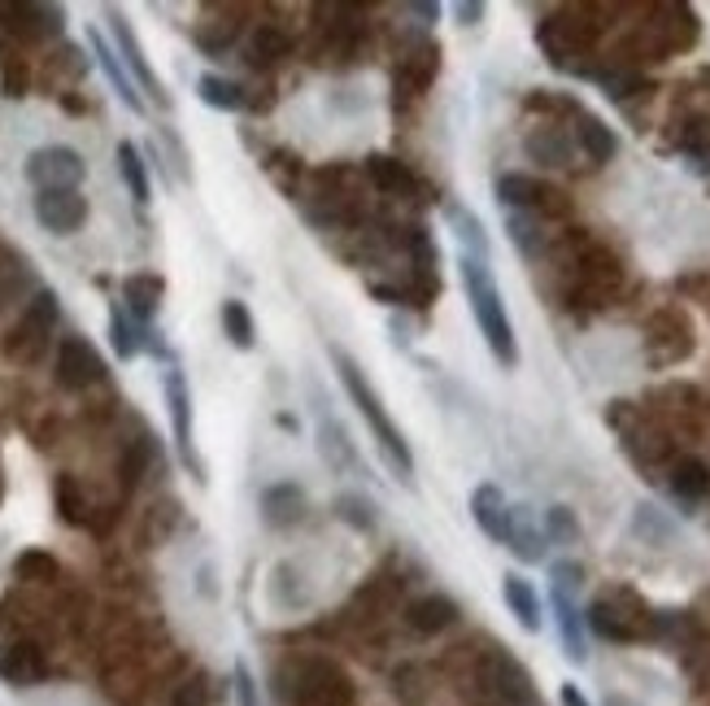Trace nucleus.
<instances>
[{
    "instance_id": "obj_1",
    "label": "nucleus",
    "mask_w": 710,
    "mask_h": 706,
    "mask_svg": "<svg viewBox=\"0 0 710 706\" xmlns=\"http://www.w3.org/2000/svg\"><path fill=\"white\" fill-rule=\"evenodd\" d=\"M328 353H332V366H336V375H341V384H345L350 401L357 406V415L366 419V428H370V437H375V445H379L384 463L392 467V475H397L401 484H414V450H410L406 432L392 423V415L384 410V401H379V393L370 388L366 371H362L345 350H336V345H332Z\"/></svg>"
},
{
    "instance_id": "obj_2",
    "label": "nucleus",
    "mask_w": 710,
    "mask_h": 706,
    "mask_svg": "<svg viewBox=\"0 0 710 706\" xmlns=\"http://www.w3.org/2000/svg\"><path fill=\"white\" fill-rule=\"evenodd\" d=\"M458 279H463V293H467V306H472L475 323H479V337L488 353L497 357V366L514 371L519 366V341H514V328H510V315H506V301H501V288L492 279V266L458 253Z\"/></svg>"
},
{
    "instance_id": "obj_3",
    "label": "nucleus",
    "mask_w": 710,
    "mask_h": 706,
    "mask_svg": "<svg viewBox=\"0 0 710 706\" xmlns=\"http://www.w3.org/2000/svg\"><path fill=\"white\" fill-rule=\"evenodd\" d=\"M57 319H62L57 293H53V288L31 293V301L22 306V319H18V323L9 328V337H4V353H9L13 362H22V366L40 362L44 350H48V341H53V332H57Z\"/></svg>"
},
{
    "instance_id": "obj_4",
    "label": "nucleus",
    "mask_w": 710,
    "mask_h": 706,
    "mask_svg": "<svg viewBox=\"0 0 710 706\" xmlns=\"http://www.w3.org/2000/svg\"><path fill=\"white\" fill-rule=\"evenodd\" d=\"M589 628L601 637V641H641L650 637V610L632 597V593H606L597 597L589 610H585Z\"/></svg>"
},
{
    "instance_id": "obj_5",
    "label": "nucleus",
    "mask_w": 710,
    "mask_h": 706,
    "mask_svg": "<svg viewBox=\"0 0 710 706\" xmlns=\"http://www.w3.org/2000/svg\"><path fill=\"white\" fill-rule=\"evenodd\" d=\"M26 179L35 192H62V188H79L88 175V162L79 148L70 144H40L26 153Z\"/></svg>"
},
{
    "instance_id": "obj_6",
    "label": "nucleus",
    "mask_w": 710,
    "mask_h": 706,
    "mask_svg": "<svg viewBox=\"0 0 710 706\" xmlns=\"http://www.w3.org/2000/svg\"><path fill=\"white\" fill-rule=\"evenodd\" d=\"M292 706H350L354 703V685L336 663L310 659L297 668V690L288 694Z\"/></svg>"
},
{
    "instance_id": "obj_7",
    "label": "nucleus",
    "mask_w": 710,
    "mask_h": 706,
    "mask_svg": "<svg viewBox=\"0 0 710 706\" xmlns=\"http://www.w3.org/2000/svg\"><path fill=\"white\" fill-rule=\"evenodd\" d=\"M53 379L66 393H88L92 384L106 379V357L92 350V341H84V337H62L57 357H53Z\"/></svg>"
},
{
    "instance_id": "obj_8",
    "label": "nucleus",
    "mask_w": 710,
    "mask_h": 706,
    "mask_svg": "<svg viewBox=\"0 0 710 706\" xmlns=\"http://www.w3.org/2000/svg\"><path fill=\"white\" fill-rule=\"evenodd\" d=\"M162 393H166V406H170V428H175V445H179L184 467L192 471L197 479H206V467H201L197 445H192V393H188V379H184L179 366L162 371Z\"/></svg>"
},
{
    "instance_id": "obj_9",
    "label": "nucleus",
    "mask_w": 710,
    "mask_h": 706,
    "mask_svg": "<svg viewBox=\"0 0 710 706\" xmlns=\"http://www.w3.org/2000/svg\"><path fill=\"white\" fill-rule=\"evenodd\" d=\"M0 18L13 31V40H22V44H44V40H57L66 31L62 4H4Z\"/></svg>"
},
{
    "instance_id": "obj_10",
    "label": "nucleus",
    "mask_w": 710,
    "mask_h": 706,
    "mask_svg": "<svg viewBox=\"0 0 710 706\" xmlns=\"http://www.w3.org/2000/svg\"><path fill=\"white\" fill-rule=\"evenodd\" d=\"M110 18V44L119 48V57H122V66L131 70V79L157 101V106H170V97H166V88L157 84V75H153V66H148V57H144V48H140V40H135V31H131V22L122 18L119 9H110L106 13Z\"/></svg>"
},
{
    "instance_id": "obj_11",
    "label": "nucleus",
    "mask_w": 710,
    "mask_h": 706,
    "mask_svg": "<svg viewBox=\"0 0 710 706\" xmlns=\"http://www.w3.org/2000/svg\"><path fill=\"white\" fill-rule=\"evenodd\" d=\"M35 223L53 235H75L88 223V197L79 188L35 192Z\"/></svg>"
},
{
    "instance_id": "obj_12",
    "label": "nucleus",
    "mask_w": 710,
    "mask_h": 706,
    "mask_svg": "<svg viewBox=\"0 0 710 706\" xmlns=\"http://www.w3.org/2000/svg\"><path fill=\"white\" fill-rule=\"evenodd\" d=\"M484 685H488V694H492L501 706H536V685H532L528 668L514 663L510 654H497V659L488 663Z\"/></svg>"
},
{
    "instance_id": "obj_13",
    "label": "nucleus",
    "mask_w": 710,
    "mask_h": 706,
    "mask_svg": "<svg viewBox=\"0 0 710 706\" xmlns=\"http://www.w3.org/2000/svg\"><path fill=\"white\" fill-rule=\"evenodd\" d=\"M506 550L519 559V563H545V550H550V541H545V523L536 519V510L532 506H510V523H506Z\"/></svg>"
},
{
    "instance_id": "obj_14",
    "label": "nucleus",
    "mask_w": 710,
    "mask_h": 706,
    "mask_svg": "<svg viewBox=\"0 0 710 706\" xmlns=\"http://www.w3.org/2000/svg\"><path fill=\"white\" fill-rule=\"evenodd\" d=\"M563 192H554L550 184L532 179V175H501L497 179V201L506 210H528V214H541V210H563L558 201Z\"/></svg>"
},
{
    "instance_id": "obj_15",
    "label": "nucleus",
    "mask_w": 710,
    "mask_h": 706,
    "mask_svg": "<svg viewBox=\"0 0 710 706\" xmlns=\"http://www.w3.org/2000/svg\"><path fill=\"white\" fill-rule=\"evenodd\" d=\"M523 153H528V162H536L541 170H563V166H572L576 135H567L558 122H541V126L528 131Z\"/></svg>"
},
{
    "instance_id": "obj_16",
    "label": "nucleus",
    "mask_w": 710,
    "mask_h": 706,
    "mask_svg": "<svg viewBox=\"0 0 710 706\" xmlns=\"http://www.w3.org/2000/svg\"><path fill=\"white\" fill-rule=\"evenodd\" d=\"M88 44H92V57H97V66L106 70V79H110V88H114V97H119L122 106L131 110V114H144V97H140V84L131 79V70L122 66L119 48L101 35V31H88Z\"/></svg>"
},
{
    "instance_id": "obj_17",
    "label": "nucleus",
    "mask_w": 710,
    "mask_h": 706,
    "mask_svg": "<svg viewBox=\"0 0 710 706\" xmlns=\"http://www.w3.org/2000/svg\"><path fill=\"white\" fill-rule=\"evenodd\" d=\"M554 619H558V637H563V654L572 663H589V619L580 610V597L567 593H550Z\"/></svg>"
},
{
    "instance_id": "obj_18",
    "label": "nucleus",
    "mask_w": 710,
    "mask_h": 706,
    "mask_svg": "<svg viewBox=\"0 0 710 706\" xmlns=\"http://www.w3.org/2000/svg\"><path fill=\"white\" fill-rule=\"evenodd\" d=\"M162 297H166V279L153 275V271H135V275L122 279V306H126V315H131L135 323H144V328L157 319Z\"/></svg>"
},
{
    "instance_id": "obj_19",
    "label": "nucleus",
    "mask_w": 710,
    "mask_h": 706,
    "mask_svg": "<svg viewBox=\"0 0 710 706\" xmlns=\"http://www.w3.org/2000/svg\"><path fill=\"white\" fill-rule=\"evenodd\" d=\"M262 519L266 528H297L306 519V488L292 479H279L270 488H262Z\"/></svg>"
},
{
    "instance_id": "obj_20",
    "label": "nucleus",
    "mask_w": 710,
    "mask_h": 706,
    "mask_svg": "<svg viewBox=\"0 0 710 706\" xmlns=\"http://www.w3.org/2000/svg\"><path fill=\"white\" fill-rule=\"evenodd\" d=\"M44 676H48V659H44V650H40V646H31V641H13V646H4V650H0V681H4V685L26 690V685H40Z\"/></svg>"
},
{
    "instance_id": "obj_21",
    "label": "nucleus",
    "mask_w": 710,
    "mask_h": 706,
    "mask_svg": "<svg viewBox=\"0 0 710 706\" xmlns=\"http://www.w3.org/2000/svg\"><path fill=\"white\" fill-rule=\"evenodd\" d=\"M266 597H270V606L275 610H284V615H297V610H306L310 606V585H306V572L297 567V563H275L270 567V581H266Z\"/></svg>"
},
{
    "instance_id": "obj_22",
    "label": "nucleus",
    "mask_w": 710,
    "mask_h": 706,
    "mask_svg": "<svg viewBox=\"0 0 710 706\" xmlns=\"http://www.w3.org/2000/svg\"><path fill=\"white\" fill-rule=\"evenodd\" d=\"M472 519L479 523V532L488 541L506 545V523H510V501L497 484H475L472 488Z\"/></svg>"
},
{
    "instance_id": "obj_23",
    "label": "nucleus",
    "mask_w": 710,
    "mask_h": 706,
    "mask_svg": "<svg viewBox=\"0 0 710 706\" xmlns=\"http://www.w3.org/2000/svg\"><path fill=\"white\" fill-rule=\"evenodd\" d=\"M406 624H410L419 637H436V632H445V628H454V624H458V602H454V597H445V593H428V597L410 602Z\"/></svg>"
},
{
    "instance_id": "obj_24",
    "label": "nucleus",
    "mask_w": 710,
    "mask_h": 706,
    "mask_svg": "<svg viewBox=\"0 0 710 706\" xmlns=\"http://www.w3.org/2000/svg\"><path fill=\"white\" fill-rule=\"evenodd\" d=\"M362 170H366V179H370L379 192H388V197H414V188H419L414 170H410L406 162L388 157V153H370V157L362 162Z\"/></svg>"
},
{
    "instance_id": "obj_25",
    "label": "nucleus",
    "mask_w": 710,
    "mask_h": 706,
    "mask_svg": "<svg viewBox=\"0 0 710 706\" xmlns=\"http://www.w3.org/2000/svg\"><path fill=\"white\" fill-rule=\"evenodd\" d=\"M501 597H506V606H510V615L519 619L523 632H541V624H545L541 615L545 610H541V593H536V585L528 576H514V572L501 576Z\"/></svg>"
},
{
    "instance_id": "obj_26",
    "label": "nucleus",
    "mask_w": 710,
    "mask_h": 706,
    "mask_svg": "<svg viewBox=\"0 0 710 706\" xmlns=\"http://www.w3.org/2000/svg\"><path fill=\"white\" fill-rule=\"evenodd\" d=\"M667 488H672V497L685 506V515H694V506H702L710 493V471L707 463H698V459H680L672 475H667Z\"/></svg>"
},
{
    "instance_id": "obj_27",
    "label": "nucleus",
    "mask_w": 710,
    "mask_h": 706,
    "mask_svg": "<svg viewBox=\"0 0 710 706\" xmlns=\"http://www.w3.org/2000/svg\"><path fill=\"white\" fill-rule=\"evenodd\" d=\"M148 341H153V332L144 323H135L122 301H114L110 306V345H114V353H119L122 362H131V357H140V353L148 350Z\"/></svg>"
},
{
    "instance_id": "obj_28",
    "label": "nucleus",
    "mask_w": 710,
    "mask_h": 706,
    "mask_svg": "<svg viewBox=\"0 0 710 706\" xmlns=\"http://www.w3.org/2000/svg\"><path fill=\"white\" fill-rule=\"evenodd\" d=\"M26 293H40V288H35V275H31V262H26L22 253L4 249V253H0V310L13 306V301H22Z\"/></svg>"
},
{
    "instance_id": "obj_29",
    "label": "nucleus",
    "mask_w": 710,
    "mask_h": 706,
    "mask_svg": "<svg viewBox=\"0 0 710 706\" xmlns=\"http://www.w3.org/2000/svg\"><path fill=\"white\" fill-rule=\"evenodd\" d=\"M576 144L585 148V157H589L592 166H606V162L619 153L614 131H610L601 118H592V114H576Z\"/></svg>"
},
{
    "instance_id": "obj_30",
    "label": "nucleus",
    "mask_w": 710,
    "mask_h": 706,
    "mask_svg": "<svg viewBox=\"0 0 710 706\" xmlns=\"http://www.w3.org/2000/svg\"><path fill=\"white\" fill-rule=\"evenodd\" d=\"M506 235H510V244H514L528 262H536V257L545 253V228H541V214L506 210Z\"/></svg>"
},
{
    "instance_id": "obj_31",
    "label": "nucleus",
    "mask_w": 710,
    "mask_h": 706,
    "mask_svg": "<svg viewBox=\"0 0 710 706\" xmlns=\"http://www.w3.org/2000/svg\"><path fill=\"white\" fill-rule=\"evenodd\" d=\"M119 175H122V184H126V192H131V201H135V206H148V201H153L148 162H144V153H140L131 140H122L119 144Z\"/></svg>"
},
{
    "instance_id": "obj_32",
    "label": "nucleus",
    "mask_w": 710,
    "mask_h": 706,
    "mask_svg": "<svg viewBox=\"0 0 710 706\" xmlns=\"http://www.w3.org/2000/svg\"><path fill=\"white\" fill-rule=\"evenodd\" d=\"M157 463V441L153 437H135L126 450H122L119 459V484L122 493H135L140 488V479L148 475V467Z\"/></svg>"
},
{
    "instance_id": "obj_33",
    "label": "nucleus",
    "mask_w": 710,
    "mask_h": 706,
    "mask_svg": "<svg viewBox=\"0 0 710 706\" xmlns=\"http://www.w3.org/2000/svg\"><path fill=\"white\" fill-rule=\"evenodd\" d=\"M319 450H323V459H328V467H336V471H350L357 463V454H354V441H350V432L323 410L319 415Z\"/></svg>"
},
{
    "instance_id": "obj_34",
    "label": "nucleus",
    "mask_w": 710,
    "mask_h": 706,
    "mask_svg": "<svg viewBox=\"0 0 710 706\" xmlns=\"http://www.w3.org/2000/svg\"><path fill=\"white\" fill-rule=\"evenodd\" d=\"M197 97H201L210 110H219V114H240V110L248 106L244 88H240L236 79H223V75H201V79H197Z\"/></svg>"
},
{
    "instance_id": "obj_35",
    "label": "nucleus",
    "mask_w": 710,
    "mask_h": 706,
    "mask_svg": "<svg viewBox=\"0 0 710 706\" xmlns=\"http://www.w3.org/2000/svg\"><path fill=\"white\" fill-rule=\"evenodd\" d=\"M288 53H292V35L279 31V26H270V22L248 35V66H275Z\"/></svg>"
},
{
    "instance_id": "obj_36",
    "label": "nucleus",
    "mask_w": 710,
    "mask_h": 706,
    "mask_svg": "<svg viewBox=\"0 0 710 706\" xmlns=\"http://www.w3.org/2000/svg\"><path fill=\"white\" fill-rule=\"evenodd\" d=\"M53 501H57V515L70 523V528H79V523H88V493H84V484L70 475V471H62L57 479H53Z\"/></svg>"
},
{
    "instance_id": "obj_37",
    "label": "nucleus",
    "mask_w": 710,
    "mask_h": 706,
    "mask_svg": "<svg viewBox=\"0 0 710 706\" xmlns=\"http://www.w3.org/2000/svg\"><path fill=\"white\" fill-rule=\"evenodd\" d=\"M450 232L458 235V244H463V253H467V257H479V262H488L492 244H488V232H484V223L475 219L472 210H463V206H450Z\"/></svg>"
},
{
    "instance_id": "obj_38",
    "label": "nucleus",
    "mask_w": 710,
    "mask_h": 706,
    "mask_svg": "<svg viewBox=\"0 0 710 706\" xmlns=\"http://www.w3.org/2000/svg\"><path fill=\"white\" fill-rule=\"evenodd\" d=\"M219 323H223V337L236 345V350H253L257 345V328H253V315L240 297H228L219 306Z\"/></svg>"
},
{
    "instance_id": "obj_39",
    "label": "nucleus",
    "mask_w": 710,
    "mask_h": 706,
    "mask_svg": "<svg viewBox=\"0 0 710 706\" xmlns=\"http://www.w3.org/2000/svg\"><path fill=\"white\" fill-rule=\"evenodd\" d=\"M13 576L26 581V585H53V581L62 576V567H57V559L44 554V550H22V554L13 559Z\"/></svg>"
},
{
    "instance_id": "obj_40",
    "label": "nucleus",
    "mask_w": 710,
    "mask_h": 706,
    "mask_svg": "<svg viewBox=\"0 0 710 706\" xmlns=\"http://www.w3.org/2000/svg\"><path fill=\"white\" fill-rule=\"evenodd\" d=\"M541 523H545V541H554V545H576L580 541V519H576L572 506H550Z\"/></svg>"
},
{
    "instance_id": "obj_41",
    "label": "nucleus",
    "mask_w": 710,
    "mask_h": 706,
    "mask_svg": "<svg viewBox=\"0 0 710 706\" xmlns=\"http://www.w3.org/2000/svg\"><path fill=\"white\" fill-rule=\"evenodd\" d=\"M632 532H636L641 541H650V545H663V541H672V537H676V523H672V519H663V510H658V506H636Z\"/></svg>"
},
{
    "instance_id": "obj_42",
    "label": "nucleus",
    "mask_w": 710,
    "mask_h": 706,
    "mask_svg": "<svg viewBox=\"0 0 710 706\" xmlns=\"http://www.w3.org/2000/svg\"><path fill=\"white\" fill-rule=\"evenodd\" d=\"M332 510H336V519L350 523L354 532H370V528H375V506H370L362 493H341Z\"/></svg>"
},
{
    "instance_id": "obj_43",
    "label": "nucleus",
    "mask_w": 710,
    "mask_h": 706,
    "mask_svg": "<svg viewBox=\"0 0 710 706\" xmlns=\"http://www.w3.org/2000/svg\"><path fill=\"white\" fill-rule=\"evenodd\" d=\"M0 92L4 97H26V62L0 44Z\"/></svg>"
},
{
    "instance_id": "obj_44",
    "label": "nucleus",
    "mask_w": 710,
    "mask_h": 706,
    "mask_svg": "<svg viewBox=\"0 0 710 706\" xmlns=\"http://www.w3.org/2000/svg\"><path fill=\"white\" fill-rule=\"evenodd\" d=\"M580 588H585V563H576V559H558V563H550V593L580 597Z\"/></svg>"
},
{
    "instance_id": "obj_45",
    "label": "nucleus",
    "mask_w": 710,
    "mask_h": 706,
    "mask_svg": "<svg viewBox=\"0 0 710 706\" xmlns=\"http://www.w3.org/2000/svg\"><path fill=\"white\" fill-rule=\"evenodd\" d=\"M680 148L694 157V162H707L710 157V118H689L685 131H680Z\"/></svg>"
},
{
    "instance_id": "obj_46",
    "label": "nucleus",
    "mask_w": 710,
    "mask_h": 706,
    "mask_svg": "<svg viewBox=\"0 0 710 706\" xmlns=\"http://www.w3.org/2000/svg\"><path fill=\"white\" fill-rule=\"evenodd\" d=\"M232 690H236V706H262V690H257L248 663H236V668H232Z\"/></svg>"
},
{
    "instance_id": "obj_47",
    "label": "nucleus",
    "mask_w": 710,
    "mask_h": 706,
    "mask_svg": "<svg viewBox=\"0 0 710 706\" xmlns=\"http://www.w3.org/2000/svg\"><path fill=\"white\" fill-rule=\"evenodd\" d=\"M210 685H206V676H188L179 690H175V706H206L210 703V694H206Z\"/></svg>"
},
{
    "instance_id": "obj_48",
    "label": "nucleus",
    "mask_w": 710,
    "mask_h": 706,
    "mask_svg": "<svg viewBox=\"0 0 710 706\" xmlns=\"http://www.w3.org/2000/svg\"><path fill=\"white\" fill-rule=\"evenodd\" d=\"M401 13H406V18H414V26H432V22H441V4H406Z\"/></svg>"
},
{
    "instance_id": "obj_49",
    "label": "nucleus",
    "mask_w": 710,
    "mask_h": 706,
    "mask_svg": "<svg viewBox=\"0 0 710 706\" xmlns=\"http://www.w3.org/2000/svg\"><path fill=\"white\" fill-rule=\"evenodd\" d=\"M454 18H458V26H475L484 18V4L479 0H458L454 4Z\"/></svg>"
},
{
    "instance_id": "obj_50",
    "label": "nucleus",
    "mask_w": 710,
    "mask_h": 706,
    "mask_svg": "<svg viewBox=\"0 0 710 706\" xmlns=\"http://www.w3.org/2000/svg\"><path fill=\"white\" fill-rule=\"evenodd\" d=\"M558 703H563V706H592L589 698L580 694V685H572V681H567V685L558 690Z\"/></svg>"
},
{
    "instance_id": "obj_51",
    "label": "nucleus",
    "mask_w": 710,
    "mask_h": 706,
    "mask_svg": "<svg viewBox=\"0 0 710 706\" xmlns=\"http://www.w3.org/2000/svg\"><path fill=\"white\" fill-rule=\"evenodd\" d=\"M601 706H641V703H636L632 694H619V690H610V694H606V703H601Z\"/></svg>"
},
{
    "instance_id": "obj_52",
    "label": "nucleus",
    "mask_w": 710,
    "mask_h": 706,
    "mask_svg": "<svg viewBox=\"0 0 710 706\" xmlns=\"http://www.w3.org/2000/svg\"><path fill=\"white\" fill-rule=\"evenodd\" d=\"M0 497H4V475H0Z\"/></svg>"
}]
</instances>
